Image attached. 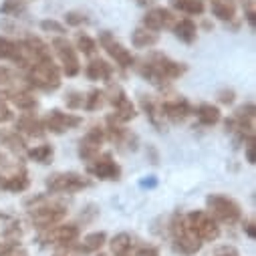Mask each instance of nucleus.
<instances>
[{"label": "nucleus", "mask_w": 256, "mask_h": 256, "mask_svg": "<svg viewBox=\"0 0 256 256\" xmlns=\"http://www.w3.org/2000/svg\"><path fill=\"white\" fill-rule=\"evenodd\" d=\"M136 67H138V73L146 81H150L152 85L162 87V89L168 87L172 81L180 79L182 75H186V71H188L184 62H178L164 52H150V56L144 58Z\"/></svg>", "instance_id": "nucleus-1"}, {"label": "nucleus", "mask_w": 256, "mask_h": 256, "mask_svg": "<svg viewBox=\"0 0 256 256\" xmlns=\"http://www.w3.org/2000/svg\"><path fill=\"white\" fill-rule=\"evenodd\" d=\"M28 220L36 230H48L60 224L67 216V206L60 202H50L46 196H36L28 202Z\"/></svg>", "instance_id": "nucleus-2"}, {"label": "nucleus", "mask_w": 256, "mask_h": 256, "mask_svg": "<svg viewBox=\"0 0 256 256\" xmlns=\"http://www.w3.org/2000/svg\"><path fill=\"white\" fill-rule=\"evenodd\" d=\"M170 236H172V242H174V248L176 252L184 254V256H194L202 250V240L192 232V228L188 226L186 222V216L176 212L172 214V220H170Z\"/></svg>", "instance_id": "nucleus-3"}, {"label": "nucleus", "mask_w": 256, "mask_h": 256, "mask_svg": "<svg viewBox=\"0 0 256 256\" xmlns=\"http://www.w3.org/2000/svg\"><path fill=\"white\" fill-rule=\"evenodd\" d=\"M26 81L30 87L40 91H56L60 87V69L54 60L34 62L26 69Z\"/></svg>", "instance_id": "nucleus-4"}, {"label": "nucleus", "mask_w": 256, "mask_h": 256, "mask_svg": "<svg viewBox=\"0 0 256 256\" xmlns=\"http://www.w3.org/2000/svg\"><path fill=\"white\" fill-rule=\"evenodd\" d=\"M206 206H208V214L220 224H236L242 220V208L240 204L230 198V196H224V194H210L206 198Z\"/></svg>", "instance_id": "nucleus-5"}, {"label": "nucleus", "mask_w": 256, "mask_h": 256, "mask_svg": "<svg viewBox=\"0 0 256 256\" xmlns=\"http://www.w3.org/2000/svg\"><path fill=\"white\" fill-rule=\"evenodd\" d=\"M44 184L50 194H75V192H83L91 188L93 182L77 172H58L48 176Z\"/></svg>", "instance_id": "nucleus-6"}, {"label": "nucleus", "mask_w": 256, "mask_h": 256, "mask_svg": "<svg viewBox=\"0 0 256 256\" xmlns=\"http://www.w3.org/2000/svg\"><path fill=\"white\" fill-rule=\"evenodd\" d=\"M105 101L111 103L113 107V119L119 121V123H130L138 117V109L136 105L132 103V99L127 97V93L119 87V85H111L107 91H105Z\"/></svg>", "instance_id": "nucleus-7"}, {"label": "nucleus", "mask_w": 256, "mask_h": 256, "mask_svg": "<svg viewBox=\"0 0 256 256\" xmlns=\"http://www.w3.org/2000/svg\"><path fill=\"white\" fill-rule=\"evenodd\" d=\"M186 222L202 242H216L220 238V226L206 210H192L186 216Z\"/></svg>", "instance_id": "nucleus-8"}, {"label": "nucleus", "mask_w": 256, "mask_h": 256, "mask_svg": "<svg viewBox=\"0 0 256 256\" xmlns=\"http://www.w3.org/2000/svg\"><path fill=\"white\" fill-rule=\"evenodd\" d=\"M52 48L60 60V73H65L67 77H77L81 73V60H79V52L77 48L65 38V36H56L52 38Z\"/></svg>", "instance_id": "nucleus-9"}, {"label": "nucleus", "mask_w": 256, "mask_h": 256, "mask_svg": "<svg viewBox=\"0 0 256 256\" xmlns=\"http://www.w3.org/2000/svg\"><path fill=\"white\" fill-rule=\"evenodd\" d=\"M101 48H105V52L115 60V65L121 67V69H132L136 67V56L132 54L130 48H125L109 30H103L99 34V42H97Z\"/></svg>", "instance_id": "nucleus-10"}, {"label": "nucleus", "mask_w": 256, "mask_h": 256, "mask_svg": "<svg viewBox=\"0 0 256 256\" xmlns=\"http://www.w3.org/2000/svg\"><path fill=\"white\" fill-rule=\"evenodd\" d=\"M87 172L89 176L103 180V182H117L121 180V166L115 162L113 154H99L95 160H91L87 164Z\"/></svg>", "instance_id": "nucleus-11"}, {"label": "nucleus", "mask_w": 256, "mask_h": 256, "mask_svg": "<svg viewBox=\"0 0 256 256\" xmlns=\"http://www.w3.org/2000/svg\"><path fill=\"white\" fill-rule=\"evenodd\" d=\"M79 236H81V228H79V224H75V222H71V224H56V226H52V228H48V230H42L40 232V242L42 244H58V246H69V244H73L75 240H79Z\"/></svg>", "instance_id": "nucleus-12"}, {"label": "nucleus", "mask_w": 256, "mask_h": 256, "mask_svg": "<svg viewBox=\"0 0 256 256\" xmlns=\"http://www.w3.org/2000/svg\"><path fill=\"white\" fill-rule=\"evenodd\" d=\"M83 123V117L75 115V113H65L60 109H50L46 113V117L42 119L44 130L50 134H65L69 130H77Z\"/></svg>", "instance_id": "nucleus-13"}, {"label": "nucleus", "mask_w": 256, "mask_h": 256, "mask_svg": "<svg viewBox=\"0 0 256 256\" xmlns=\"http://www.w3.org/2000/svg\"><path fill=\"white\" fill-rule=\"evenodd\" d=\"M103 142H105V130H103V127H99V125H93L91 130L83 136V140L79 142V156H81V160H85L87 164L91 160H95L99 156V152H101Z\"/></svg>", "instance_id": "nucleus-14"}, {"label": "nucleus", "mask_w": 256, "mask_h": 256, "mask_svg": "<svg viewBox=\"0 0 256 256\" xmlns=\"http://www.w3.org/2000/svg\"><path fill=\"white\" fill-rule=\"evenodd\" d=\"M160 113H162V117H166L174 123H182L190 115H194V107H192V103L188 99H166L160 103Z\"/></svg>", "instance_id": "nucleus-15"}, {"label": "nucleus", "mask_w": 256, "mask_h": 256, "mask_svg": "<svg viewBox=\"0 0 256 256\" xmlns=\"http://www.w3.org/2000/svg\"><path fill=\"white\" fill-rule=\"evenodd\" d=\"M176 22V16L170 8H164V6H152L148 10V14L144 16V26L154 30V32H160L164 28H172Z\"/></svg>", "instance_id": "nucleus-16"}, {"label": "nucleus", "mask_w": 256, "mask_h": 256, "mask_svg": "<svg viewBox=\"0 0 256 256\" xmlns=\"http://www.w3.org/2000/svg\"><path fill=\"white\" fill-rule=\"evenodd\" d=\"M28 186H30V180H28V174L24 168H18L10 174H0V188L6 192L20 194V192L28 190Z\"/></svg>", "instance_id": "nucleus-17"}, {"label": "nucleus", "mask_w": 256, "mask_h": 256, "mask_svg": "<svg viewBox=\"0 0 256 256\" xmlns=\"http://www.w3.org/2000/svg\"><path fill=\"white\" fill-rule=\"evenodd\" d=\"M105 242H107V234L99 230V232L87 234L83 240H75L73 244H69V248L77 254H95L105 246Z\"/></svg>", "instance_id": "nucleus-18"}, {"label": "nucleus", "mask_w": 256, "mask_h": 256, "mask_svg": "<svg viewBox=\"0 0 256 256\" xmlns=\"http://www.w3.org/2000/svg\"><path fill=\"white\" fill-rule=\"evenodd\" d=\"M14 132H18L20 136H26V138H44V134H46L42 119L30 115V113H24L14 121Z\"/></svg>", "instance_id": "nucleus-19"}, {"label": "nucleus", "mask_w": 256, "mask_h": 256, "mask_svg": "<svg viewBox=\"0 0 256 256\" xmlns=\"http://www.w3.org/2000/svg\"><path fill=\"white\" fill-rule=\"evenodd\" d=\"M85 75L89 81H111L113 65H109L105 58H91L85 67Z\"/></svg>", "instance_id": "nucleus-20"}, {"label": "nucleus", "mask_w": 256, "mask_h": 256, "mask_svg": "<svg viewBox=\"0 0 256 256\" xmlns=\"http://www.w3.org/2000/svg\"><path fill=\"white\" fill-rule=\"evenodd\" d=\"M6 99H8V103H12L16 109H20V111H24V113L34 111L36 105H38L36 97H34L32 93L24 91V89H18V91H8V89H6Z\"/></svg>", "instance_id": "nucleus-21"}, {"label": "nucleus", "mask_w": 256, "mask_h": 256, "mask_svg": "<svg viewBox=\"0 0 256 256\" xmlns=\"http://www.w3.org/2000/svg\"><path fill=\"white\" fill-rule=\"evenodd\" d=\"M172 28H174V34H176L182 42H186V44L196 42V38H198V26H196L194 20H190V18L176 20Z\"/></svg>", "instance_id": "nucleus-22"}, {"label": "nucleus", "mask_w": 256, "mask_h": 256, "mask_svg": "<svg viewBox=\"0 0 256 256\" xmlns=\"http://www.w3.org/2000/svg\"><path fill=\"white\" fill-rule=\"evenodd\" d=\"M0 144H2L6 150H10L12 154H16V156H22L26 152L24 138L14 130H0Z\"/></svg>", "instance_id": "nucleus-23"}, {"label": "nucleus", "mask_w": 256, "mask_h": 256, "mask_svg": "<svg viewBox=\"0 0 256 256\" xmlns=\"http://www.w3.org/2000/svg\"><path fill=\"white\" fill-rule=\"evenodd\" d=\"M22 42H24V44H26V48L30 50V54H32V58H34V62L52 60V56H50V48H48V44H46L42 38H38V36H26Z\"/></svg>", "instance_id": "nucleus-24"}, {"label": "nucleus", "mask_w": 256, "mask_h": 256, "mask_svg": "<svg viewBox=\"0 0 256 256\" xmlns=\"http://www.w3.org/2000/svg\"><path fill=\"white\" fill-rule=\"evenodd\" d=\"M194 115H196V119H198L202 125H206V127H212V125H216V123L222 119L220 109H218L216 105H212V103H200V105L194 109Z\"/></svg>", "instance_id": "nucleus-25"}, {"label": "nucleus", "mask_w": 256, "mask_h": 256, "mask_svg": "<svg viewBox=\"0 0 256 256\" xmlns=\"http://www.w3.org/2000/svg\"><path fill=\"white\" fill-rule=\"evenodd\" d=\"M158 40H160V34L146 28V26L136 28L134 34H132V44L136 48H152L154 44H158Z\"/></svg>", "instance_id": "nucleus-26"}, {"label": "nucleus", "mask_w": 256, "mask_h": 256, "mask_svg": "<svg viewBox=\"0 0 256 256\" xmlns=\"http://www.w3.org/2000/svg\"><path fill=\"white\" fill-rule=\"evenodd\" d=\"M170 4H172L174 10L184 12V14H190V16H200L206 10L204 0H172Z\"/></svg>", "instance_id": "nucleus-27"}, {"label": "nucleus", "mask_w": 256, "mask_h": 256, "mask_svg": "<svg viewBox=\"0 0 256 256\" xmlns=\"http://www.w3.org/2000/svg\"><path fill=\"white\" fill-rule=\"evenodd\" d=\"M109 248L115 256H125V254H130L132 248H134V238L127 232H119L109 240Z\"/></svg>", "instance_id": "nucleus-28"}, {"label": "nucleus", "mask_w": 256, "mask_h": 256, "mask_svg": "<svg viewBox=\"0 0 256 256\" xmlns=\"http://www.w3.org/2000/svg\"><path fill=\"white\" fill-rule=\"evenodd\" d=\"M212 14L218 20L230 22L236 16V6H234L232 0H214V2H212Z\"/></svg>", "instance_id": "nucleus-29"}, {"label": "nucleus", "mask_w": 256, "mask_h": 256, "mask_svg": "<svg viewBox=\"0 0 256 256\" xmlns=\"http://www.w3.org/2000/svg\"><path fill=\"white\" fill-rule=\"evenodd\" d=\"M34 0H4L0 4V14H4L6 18H14V16H20Z\"/></svg>", "instance_id": "nucleus-30"}, {"label": "nucleus", "mask_w": 256, "mask_h": 256, "mask_svg": "<svg viewBox=\"0 0 256 256\" xmlns=\"http://www.w3.org/2000/svg\"><path fill=\"white\" fill-rule=\"evenodd\" d=\"M26 156L28 160L36 162V164H50L52 156H54V148L48 146V144H42V146H34L30 150H26Z\"/></svg>", "instance_id": "nucleus-31"}, {"label": "nucleus", "mask_w": 256, "mask_h": 256, "mask_svg": "<svg viewBox=\"0 0 256 256\" xmlns=\"http://www.w3.org/2000/svg\"><path fill=\"white\" fill-rule=\"evenodd\" d=\"M142 101V107H144V111H146V115H148V119L158 127V132H162L164 127H162V123H160V119H162V113H160V105H156V101L154 99H150V97H142L140 99Z\"/></svg>", "instance_id": "nucleus-32"}, {"label": "nucleus", "mask_w": 256, "mask_h": 256, "mask_svg": "<svg viewBox=\"0 0 256 256\" xmlns=\"http://www.w3.org/2000/svg\"><path fill=\"white\" fill-rule=\"evenodd\" d=\"M105 103V91L103 89H91L87 95H85V101H83V107L87 111H99Z\"/></svg>", "instance_id": "nucleus-33"}, {"label": "nucleus", "mask_w": 256, "mask_h": 256, "mask_svg": "<svg viewBox=\"0 0 256 256\" xmlns=\"http://www.w3.org/2000/svg\"><path fill=\"white\" fill-rule=\"evenodd\" d=\"M77 50H81L83 54H87V56H93L97 50H99V44H97V40L93 38V36H89V34H85V32H79L77 34V46H75Z\"/></svg>", "instance_id": "nucleus-34"}, {"label": "nucleus", "mask_w": 256, "mask_h": 256, "mask_svg": "<svg viewBox=\"0 0 256 256\" xmlns=\"http://www.w3.org/2000/svg\"><path fill=\"white\" fill-rule=\"evenodd\" d=\"M14 52H16V40L0 36V60H12Z\"/></svg>", "instance_id": "nucleus-35"}, {"label": "nucleus", "mask_w": 256, "mask_h": 256, "mask_svg": "<svg viewBox=\"0 0 256 256\" xmlns=\"http://www.w3.org/2000/svg\"><path fill=\"white\" fill-rule=\"evenodd\" d=\"M40 30H42V32H54V34H58V36H62V34L67 32L65 24L58 22V20H52V18L40 20Z\"/></svg>", "instance_id": "nucleus-36"}, {"label": "nucleus", "mask_w": 256, "mask_h": 256, "mask_svg": "<svg viewBox=\"0 0 256 256\" xmlns=\"http://www.w3.org/2000/svg\"><path fill=\"white\" fill-rule=\"evenodd\" d=\"M65 22H67V26H83V24H87L89 22V18L83 14V12H79V10H69V12H65Z\"/></svg>", "instance_id": "nucleus-37"}, {"label": "nucleus", "mask_w": 256, "mask_h": 256, "mask_svg": "<svg viewBox=\"0 0 256 256\" xmlns=\"http://www.w3.org/2000/svg\"><path fill=\"white\" fill-rule=\"evenodd\" d=\"M83 101H85V95L79 93V91H69L65 95V103L69 109H81L83 107Z\"/></svg>", "instance_id": "nucleus-38"}, {"label": "nucleus", "mask_w": 256, "mask_h": 256, "mask_svg": "<svg viewBox=\"0 0 256 256\" xmlns=\"http://www.w3.org/2000/svg\"><path fill=\"white\" fill-rule=\"evenodd\" d=\"M20 242L18 238H10V240H4L2 244H0V256H12L16 250H18Z\"/></svg>", "instance_id": "nucleus-39"}, {"label": "nucleus", "mask_w": 256, "mask_h": 256, "mask_svg": "<svg viewBox=\"0 0 256 256\" xmlns=\"http://www.w3.org/2000/svg\"><path fill=\"white\" fill-rule=\"evenodd\" d=\"M234 99H236V91H234V89H222V91L218 93V101H220L222 105H232Z\"/></svg>", "instance_id": "nucleus-40"}, {"label": "nucleus", "mask_w": 256, "mask_h": 256, "mask_svg": "<svg viewBox=\"0 0 256 256\" xmlns=\"http://www.w3.org/2000/svg\"><path fill=\"white\" fill-rule=\"evenodd\" d=\"M214 256H240V252L234 248V246H220V248H216V252H214Z\"/></svg>", "instance_id": "nucleus-41"}, {"label": "nucleus", "mask_w": 256, "mask_h": 256, "mask_svg": "<svg viewBox=\"0 0 256 256\" xmlns=\"http://www.w3.org/2000/svg\"><path fill=\"white\" fill-rule=\"evenodd\" d=\"M134 256H160V250L156 246H142Z\"/></svg>", "instance_id": "nucleus-42"}, {"label": "nucleus", "mask_w": 256, "mask_h": 256, "mask_svg": "<svg viewBox=\"0 0 256 256\" xmlns=\"http://www.w3.org/2000/svg\"><path fill=\"white\" fill-rule=\"evenodd\" d=\"M146 154H148V160H150L154 166L160 164V154H158V150H156L154 146H148V152H146Z\"/></svg>", "instance_id": "nucleus-43"}, {"label": "nucleus", "mask_w": 256, "mask_h": 256, "mask_svg": "<svg viewBox=\"0 0 256 256\" xmlns=\"http://www.w3.org/2000/svg\"><path fill=\"white\" fill-rule=\"evenodd\" d=\"M244 232H246V236L248 238H256V228H254V222L252 220H248V222H244Z\"/></svg>", "instance_id": "nucleus-44"}, {"label": "nucleus", "mask_w": 256, "mask_h": 256, "mask_svg": "<svg viewBox=\"0 0 256 256\" xmlns=\"http://www.w3.org/2000/svg\"><path fill=\"white\" fill-rule=\"evenodd\" d=\"M8 81H12V73L8 69H4V67H0V85H4Z\"/></svg>", "instance_id": "nucleus-45"}, {"label": "nucleus", "mask_w": 256, "mask_h": 256, "mask_svg": "<svg viewBox=\"0 0 256 256\" xmlns=\"http://www.w3.org/2000/svg\"><path fill=\"white\" fill-rule=\"evenodd\" d=\"M244 16H246V22L250 24V28H254V26H256V14H254V8L244 10Z\"/></svg>", "instance_id": "nucleus-46"}, {"label": "nucleus", "mask_w": 256, "mask_h": 256, "mask_svg": "<svg viewBox=\"0 0 256 256\" xmlns=\"http://www.w3.org/2000/svg\"><path fill=\"white\" fill-rule=\"evenodd\" d=\"M136 2H138L140 6H144V8H152V6H156L158 0H136Z\"/></svg>", "instance_id": "nucleus-47"}, {"label": "nucleus", "mask_w": 256, "mask_h": 256, "mask_svg": "<svg viewBox=\"0 0 256 256\" xmlns=\"http://www.w3.org/2000/svg\"><path fill=\"white\" fill-rule=\"evenodd\" d=\"M238 2L242 4V8H244V10H250V8H254V0H238Z\"/></svg>", "instance_id": "nucleus-48"}, {"label": "nucleus", "mask_w": 256, "mask_h": 256, "mask_svg": "<svg viewBox=\"0 0 256 256\" xmlns=\"http://www.w3.org/2000/svg\"><path fill=\"white\" fill-rule=\"evenodd\" d=\"M156 184H158V182H156L154 178H152V180H144V182H142V186H144V188H154Z\"/></svg>", "instance_id": "nucleus-49"}, {"label": "nucleus", "mask_w": 256, "mask_h": 256, "mask_svg": "<svg viewBox=\"0 0 256 256\" xmlns=\"http://www.w3.org/2000/svg\"><path fill=\"white\" fill-rule=\"evenodd\" d=\"M12 256H28V254H24V252H18V254H16V252H14Z\"/></svg>", "instance_id": "nucleus-50"}, {"label": "nucleus", "mask_w": 256, "mask_h": 256, "mask_svg": "<svg viewBox=\"0 0 256 256\" xmlns=\"http://www.w3.org/2000/svg\"><path fill=\"white\" fill-rule=\"evenodd\" d=\"M97 256H107V254H97Z\"/></svg>", "instance_id": "nucleus-51"}, {"label": "nucleus", "mask_w": 256, "mask_h": 256, "mask_svg": "<svg viewBox=\"0 0 256 256\" xmlns=\"http://www.w3.org/2000/svg\"><path fill=\"white\" fill-rule=\"evenodd\" d=\"M212 2H214V0H212Z\"/></svg>", "instance_id": "nucleus-52"}]
</instances>
